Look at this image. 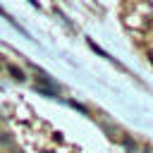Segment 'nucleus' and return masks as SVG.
<instances>
[{
	"label": "nucleus",
	"mask_w": 153,
	"mask_h": 153,
	"mask_svg": "<svg viewBox=\"0 0 153 153\" xmlns=\"http://www.w3.org/2000/svg\"><path fill=\"white\" fill-rule=\"evenodd\" d=\"M45 153H50V151H45Z\"/></svg>",
	"instance_id": "39448f33"
},
{
	"label": "nucleus",
	"mask_w": 153,
	"mask_h": 153,
	"mask_svg": "<svg viewBox=\"0 0 153 153\" xmlns=\"http://www.w3.org/2000/svg\"><path fill=\"white\" fill-rule=\"evenodd\" d=\"M0 14H2V17H5V19H7V22H10V24H14V26H17V22H14V19H12V17H10V14H7V12H5V10H2V7H0Z\"/></svg>",
	"instance_id": "f03ea898"
},
{
	"label": "nucleus",
	"mask_w": 153,
	"mask_h": 153,
	"mask_svg": "<svg viewBox=\"0 0 153 153\" xmlns=\"http://www.w3.org/2000/svg\"><path fill=\"white\" fill-rule=\"evenodd\" d=\"M148 57H151V62H153V53H151V55H148Z\"/></svg>",
	"instance_id": "20e7f679"
},
{
	"label": "nucleus",
	"mask_w": 153,
	"mask_h": 153,
	"mask_svg": "<svg viewBox=\"0 0 153 153\" xmlns=\"http://www.w3.org/2000/svg\"><path fill=\"white\" fill-rule=\"evenodd\" d=\"M7 69H10L12 79H17V81H24V72H22L19 67H14V65H7Z\"/></svg>",
	"instance_id": "f257e3e1"
},
{
	"label": "nucleus",
	"mask_w": 153,
	"mask_h": 153,
	"mask_svg": "<svg viewBox=\"0 0 153 153\" xmlns=\"http://www.w3.org/2000/svg\"><path fill=\"white\" fill-rule=\"evenodd\" d=\"M12 153H24V151H19V148H14V146H12Z\"/></svg>",
	"instance_id": "7ed1b4c3"
}]
</instances>
